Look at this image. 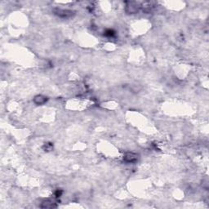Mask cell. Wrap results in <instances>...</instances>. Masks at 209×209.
<instances>
[{"label":"cell","instance_id":"obj_6","mask_svg":"<svg viewBox=\"0 0 209 209\" xmlns=\"http://www.w3.org/2000/svg\"><path fill=\"white\" fill-rule=\"evenodd\" d=\"M115 34H116L115 31H114V30H112V29L106 30L105 31V33H104V35L106 37H108V38H113V37L115 36Z\"/></svg>","mask_w":209,"mask_h":209},{"label":"cell","instance_id":"obj_2","mask_svg":"<svg viewBox=\"0 0 209 209\" xmlns=\"http://www.w3.org/2000/svg\"><path fill=\"white\" fill-rule=\"evenodd\" d=\"M140 7L138 4L133 2L128 3V5L126 6V11H128V13H136L139 11Z\"/></svg>","mask_w":209,"mask_h":209},{"label":"cell","instance_id":"obj_4","mask_svg":"<svg viewBox=\"0 0 209 209\" xmlns=\"http://www.w3.org/2000/svg\"><path fill=\"white\" fill-rule=\"evenodd\" d=\"M47 101H48V98L43 95H38L36 97H34V98H33V102H34V104L38 105V106L44 105Z\"/></svg>","mask_w":209,"mask_h":209},{"label":"cell","instance_id":"obj_8","mask_svg":"<svg viewBox=\"0 0 209 209\" xmlns=\"http://www.w3.org/2000/svg\"><path fill=\"white\" fill-rule=\"evenodd\" d=\"M62 194H63V191H62V190H56V192H55V197L56 198H60L61 196L62 195Z\"/></svg>","mask_w":209,"mask_h":209},{"label":"cell","instance_id":"obj_3","mask_svg":"<svg viewBox=\"0 0 209 209\" xmlns=\"http://www.w3.org/2000/svg\"><path fill=\"white\" fill-rule=\"evenodd\" d=\"M123 160L127 163H135L137 160V155L136 154L128 152L123 156Z\"/></svg>","mask_w":209,"mask_h":209},{"label":"cell","instance_id":"obj_5","mask_svg":"<svg viewBox=\"0 0 209 209\" xmlns=\"http://www.w3.org/2000/svg\"><path fill=\"white\" fill-rule=\"evenodd\" d=\"M41 207L42 208H54V207H56V203L53 200H51V199H47V200H44L41 204Z\"/></svg>","mask_w":209,"mask_h":209},{"label":"cell","instance_id":"obj_7","mask_svg":"<svg viewBox=\"0 0 209 209\" xmlns=\"http://www.w3.org/2000/svg\"><path fill=\"white\" fill-rule=\"evenodd\" d=\"M43 149H44L45 151L52 150V145L51 143H48V144H46V145L43 146Z\"/></svg>","mask_w":209,"mask_h":209},{"label":"cell","instance_id":"obj_1","mask_svg":"<svg viewBox=\"0 0 209 209\" xmlns=\"http://www.w3.org/2000/svg\"><path fill=\"white\" fill-rule=\"evenodd\" d=\"M55 14L57 15L59 17L62 18H68L70 17L73 15L72 11H69V10H65V9H56L55 11Z\"/></svg>","mask_w":209,"mask_h":209}]
</instances>
